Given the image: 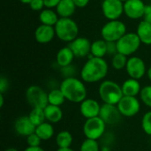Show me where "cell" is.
<instances>
[{"label":"cell","mask_w":151,"mask_h":151,"mask_svg":"<svg viewBox=\"0 0 151 151\" xmlns=\"http://www.w3.org/2000/svg\"><path fill=\"white\" fill-rule=\"evenodd\" d=\"M109 65L104 58H95L91 54L81 69V78L85 83H96L107 76Z\"/></svg>","instance_id":"obj_1"},{"label":"cell","mask_w":151,"mask_h":151,"mask_svg":"<svg viewBox=\"0 0 151 151\" xmlns=\"http://www.w3.org/2000/svg\"><path fill=\"white\" fill-rule=\"evenodd\" d=\"M65 99L73 104H81L88 95L85 82L76 77L65 78L59 86Z\"/></svg>","instance_id":"obj_2"},{"label":"cell","mask_w":151,"mask_h":151,"mask_svg":"<svg viewBox=\"0 0 151 151\" xmlns=\"http://www.w3.org/2000/svg\"><path fill=\"white\" fill-rule=\"evenodd\" d=\"M98 93L104 104L117 105L124 96L121 86L117 82L106 80L103 81L98 88Z\"/></svg>","instance_id":"obj_3"},{"label":"cell","mask_w":151,"mask_h":151,"mask_svg":"<svg viewBox=\"0 0 151 151\" xmlns=\"http://www.w3.org/2000/svg\"><path fill=\"white\" fill-rule=\"evenodd\" d=\"M54 27L56 36L62 42L70 43L78 37L79 27L72 18H59Z\"/></svg>","instance_id":"obj_4"},{"label":"cell","mask_w":151,"mask_h":151,"mask_svg":"<svg viewBox=\"0 0 151 151\" xmlns=\"http://www.w3.org/2000/svg\"><path fill=\"white\" fill-rule=\"evenodd\" d=\"M127 33L126 24L119 20H109L101 28V36L106 42H117Z\"/></svg>","instance_id":"obj_5"},{"label":"cell","mask_w":151,"mask_h":151,"mask_svg":"<svg viewBox=\"0 0 151 151\" xmlns=\"http://www.w3.org/2000/svg\"><path fill=\"white\" fill-rule=\"evenodd\" d=\"M142 42L136 33L127 32L118 42V52L127 57L134 55L141 47Z\"/></svg>","instance_id":"obj_6"},{"label":"cell","mask_w":151,"mask_h":151,"mask_svg":"<svg viewBox=\"0 0 151 151\" xmlns=\"http://www.w3.org/2000/svg\"><path fill=\"white\" fill-rule=\"evenodd\" d=\"M106 126L105 122L100 117L86 119L83 125V134L87 139L97 141L104 134Z\"/></svg>","instance_id":"obj_7"},{"label":"cell","mask_w":151,"mask_h":151,"mask_svg":"<svg viewBox=\"0 0 151 151\" xmlns=\"http://www.w3.org/2000/svg\"><path fill=\"white\" fill-rule=\"evenodd\" d=\"M26 99L27 102L33 108H42L44 109L48 104V93L45 92L42 88L37 85H32L26 90Z\"/></svg>","instance_id":"obj_8"},{"label":"cell","mask_w":151,"mask_h":151,"mask_svg":"<svg viewBox=\"0 0 151 151\" xmlns=\"http://www.w3.org/2000/svg\"><path fill=\"white\" fill-rule=\"evenodd\" d=\"M117 107L123 117L132 118L139 113L141 110V102L135 96H124L117 104Z\"/></svg>","instance_id":"obj_9"},{"label":"cell","mask_w":151,"mask_h":151,"mask_svg":"<svg viewBox=\"0 0 151 151\" xmlns=\"http://www.w3.org/2000/svg\"><path fill=\"white\" fill-rule=\"evenodd\" d=\"M102 12L108 20H116L124 14V3L120 0H104Z\"/></svg>","instance_id":"obj_10"},{"label":"cell","mask_w":151,"mask_h":151,"mask_svg":"<svg viewBox=\"0 0 151 151\" xmlns=\"http://www.w3.org/2000/svg\"><path fill=\"white\" fill-rule=\"evenodd\" d=\"M126 71L130 78L138 81L143 78L148 72L145 62L142 58L137 56H132L128 58Z\"/></svg>","instance_id":"obj_11"},{"label":"cell","mask_w":151,"mask_h":151,"mask_svg":"<svg viewBox=\"0 0 151 151\" xmlns=\"http://www.w3.org/2000/svg\"><path fill=\"white\" fill-rule=\"evenodd\" d=\"M146 4L142 0H127L124 3V14L130 19L144 17Z\"/></svg>","instance_id":"obj_12"},{"label":"cell","mask_w":151,"mask_h":151,"mask_svg":"<svg viewBox=\"0 0 151 151\" xmlns=\"http://www.w3.org/2000/svg\"><path fill=\"white\" fill-rule=\"evenodd\" d=\"M91 42L82 36H78L76 39H74L73 42L69 43V47L73 52L75 58H86L90 55L91 50Z\"/></svg>","instance_id":"obj_13"},{"label":"cell","mask_w":151,"mask_h":151,"mask_svg":"<svg viewBox=\"0 0 151 151\" xmlns=\"http://www.w3.org/2000/svg\"><path fill=\"white\" fill-rule=\"evenodd\" d=\"M121 116L122 115L120 114L117 105L104 104L101 106L99 117L105 122L106 125H116L120 120Z\"/></svg>","instance_id":"obj_14"},{"label":"cell","mask_w":151,"mask_h":151,"mask_svg":"<svg viewBox=\"0 0 151 151\" xmlns=\"http://www.w3.org/2000/svg\"><path fill=\"white\" fill-rule=\"evenodd\" d=\"M101 104L96 99L86 98L82 103L80 104V112L86 119L99 117L101 111Z\"/></svg>","instance_id":"obj_15"},{"label":"cell","mask_w":151,"mask_h":151,"mask_svg":"<svg viewBox=\"0 0 151 151\" xmlns=\"http://www.w3.org/2000/svg\"><path fill=\"white\" fill-rule=\"evenodd\" d=\"M36 127L32 123L28 116H21L16 119L14 123V130L15 132L24 137H27L28 135L32 134L35 132Z\"/></svg>","instance_id":"obj_16"},{"label":"cell","mask_w":151,"mask_h":151,"mask_svg":"<svg viewBox=\"0 0 151 151\" xmlns=\"http://www.w3.org/2000/svg\"><path fill=\"white\" fill-rule=\"evenodd\" d=\"M56 36L55 27L52 26H47L41 24L35 31V39L38 43L46 44L50 42Z\"/></svg>","instance_id":"obj_17"},{"label":"cell","mask_w":151,"mask_h":151,"mask_svg":"<svg viewBox=\"0 0 151 151\" xmlns=\"http://www.w3.org/2000/svg\"><path fill=\"white\" fill-rule=\"evenodd\" d=\"M121 88L124 96L137 97V96H140L142 88L138 80L129 78L123 82V84L121 85Z\"/></svg>","instance_id":"obj_18"},{"label":"cell","mask_w":151,"mask_h":151,"mask_svg":"<svg viewBox=\"0 0 151 151\" xmlns=\"http://www.w3.org/2000/svg\"><path fill=\"white\" fill-rule=\"evenodd\" d=\"M74 58L75 56L73 52L72 51V50L70 49V47L65 46V47L61 48L58 51L57 56H56V63L60 68L65 67V66L72 65Z\"/></svg>","instance_id":"obj_19"},{"label":"cell","mask_w":151,"mask_h":151,"mask_svg":"<svg viewBox=\"0 0 151 151\" xmlns=\"http://www.w3.org/2000/svg\"><path fill=\"white\" fill-rule=\"evenodd\" d=\"M135 33L142 44L151 45V23L144 19L140 21Z\"/></svg>","instance_id":"obj_20"},{"label":"cell","mask_w":151,"mask_h":151,"mask_svg":"<svg viewBox=\"0 0 151 151\" xmlns=\"http://www.w3.org/2000/svg\"><path fill=\"white\" fill-rule=\"evenodd\" d=\"M76 8L73 0H61L56 7V12L59 18H71L74 14Z\"/></svg>","instance_id":"obj_21"},{"label":"cell","mask_w":151,"mask_h":151,"mask_svg":"<svg viewBox=\"0 0 151 151\" xmlns=\"http://www.w3.org/2000/svg\"><path fill=\"white\" fill-rule=\"evenodd\" d=\"M44 113L46 121L51 124L58 123L63 119V111L60 108V106L48 104L44 108Z\"/></svg>","instance_id":"obj_22"},{"label":"cell","mask_w":151,"mask_h":151,"mask_svg":"<svg viewBox=\"0 0 151 151\" xmlns=\"http://www.w3.org/2000/svg\"><path fill=\"white\" fill-rule=\"evenodd\" d=\"M58 19H59V16L57 13V12L54 11L53 9L44 8L39 13V20L42 25L55 27Z\"/></svg>","instance_id":"obj_23"},{"label":"cell","mask_w":151,"mask_h":151,"mask_svg":"<svg viewBox=\"0 0 151 151\" xmlns=\"http://www.w3.org/2000/svg\"><path fill=\"white\" fill-rule=\"evenodd\" d=\"M90 54L95 58H104L107 55V42L104 39H97L92 42Z\"/></svg>","instance_id":"obj_24"},{"label":"cell","mask_w":151,"mask_h":151,"mask_svg":"<svg viewBox=\"0 0 151 151\" xmlns=\"http://www.w3.org/2000/svg\"><path fill=\"white\" fill-rule=\"evenodd\" d=\"M54 127L50 122H44L35 128V134L41 138L42 141L50 140L54 136Z\"/></svg>","instance_id":"obj_25"},{"label":"cell","mask_w":151,"mask_h":151,"mask_svg":"<svg viewBox=\"0 0 151 151\" xmlns=\"http://www.w3.org/2000/svg\"><path fill=\"white\" fill-rule=\"evenodd\" d=\"M73 141V134L69 131H66V130L59 132L56 137V143L58 149L71 148Z\"/></svg>","instance_id":"obj_26"},{"label":"cell","mask_w":151,"mask_h":151,"mask_svg":"<svg viewBox=\"0 0 151 151\" xmlns=\"http://www.w3.org/2000/svg\"><path fill=\"white\" fill-rule=\"evenodd\" d=\"M65 100L66 99H65V96H64V94H63V92L61 91L60 88L51 89L48 93L49 104L56 105V106H61L62 104H64Z\"/></svg>","instance_id":"obj_27"},{"label":"cell","mask_w":151,"mask_h":151,"mask_svg":"<svg viewBox=\"0 0 151 151\" xmlns=\"http://www.w3.org/2000/svg\"><path fill=\"white\" fill-rule=\"evenodd\" d=\"M28 117L35 127H38L39 125L46 122L44 109L42 108H33L29 112Z\"/></svg>","instance_id":"obj_28"},{"label":"cell","mask_w":151,"mask_h":151,"mask_svg":"<svg viewBox=\"0 0 151 151\" xmlns=\"http://www.w3.org/2000/svg\"><path fill=\"white\" fill-rule=\"evenodd\" d=\"M127 60L128 58L121 53H117L114 56H112L111 58V66L115 69V70H122V69H126L127 64Z\"/></svg>","instance_id":"obj_29"},{"label":"cell","mask_w":151,"mask_h":151,"mask_svg":"<svg viewBox=\"0 0 151 151\" xmlns=\"http://www.w3.org/2000/svg\"><path fill=\"white\" fill-rule=\"evenodd\" d=\"M80 151H100V146L97 141L86 138L81 144Z\"/></svg>","instance_id":"obj_30"},{"label":"cell","mask_w":151,"mask_h":151,"mask_svg":"<svg viewBox=\"0 0 151 151\" xmlns=\"http://www.w3.org/2000/svg\"><path fill=\"white\" fill-rule=\"evenodd\" d=\"M140 98L142 104L151 108V85H147L142 88Z\"/></svg>","instance_id":"obj_31"},{"label":"cell","mask_w":151,"mask_h":151,"mask_svg":"<svg viewBox=\"0 0 151 151\" xmlns=\"http://www.w3.org/2000/svg\"><path fill=\"white\" fill-rule=\"evenodd\" d=\"M142 127L144 133L151 136V111H147L142 119Z\"/></svg>","instance_id":"obj_32"},{"label":"cell","mask_w":151,"mask_h":151,"mask_svg":"<svg viewBox=\"0 0 151 151\" xmlns=\"http://www.w3.org/2000/svg\"><path fill=\"white\" fill-rule=\"evenodd\" d=\"M42 142V140L41 138L35 133H33L32 134L28 135L27 137V143L28 146H31V147H37V146H40Z\"/></svg>","instance_id":"obj_33"},{"label":"cell","mask_w":151,"mask_h":151,"mask_svg":"<svg viewBox=\"0 0 151 151\" xmlns=\"http://www.w3.org/2000/svg\"><path fill=\"white\" fill-rule=\"evenodd\" d=\"M28 5L31 8V10L35 12H41L45 8L43 0H32Z\"/></svg>","instance_id":"obj_34"},{"label":"cell","mask_w":151,"mask_h":151,"mask_svg":"<svg viewBox=\"0 0 151 151\" xmlns=\"http://www.w3.org/2000/svg\"><path fill=\"white\" fill-rule=\"evenodd\" d=\"M61 69V73L65 78H70V77H74L75 74V67L73 65H70L65 67H62Z\"/></svg>","instance_id":"obj_35"},{"label":"cell","mask_w":151,"mask_h":151,"mask_svg":"<svg viewBox=\"0 0 151 151\" xmlns=\"http://www.w3.org/2000/svg\"><path fill=\"white\" fill-rule=\"evenodd\" d=\"M10 87V83L8 79L2 75L0 77V94H4V92H6L9 89Z\"/></svg>","instance_id":"obj_36"},{"label":"cell","mask_w":151,"mask_h":151,"mask_svg":"<svg viewBox=\"0 0 151 151\" xmlns=\"http://www.w3.org/2000/svg\"><path fill=\"white\" fill-rule=\"evenodd\" d=\"M118 53L117 42H107V54L111 56H114Z\"/></svg>","instance_id":"obj_37"},{"label":"cell","mask_w":151,"mask_h":151,"mask_svg":"<svg viewBox=\"0 0 151 151\" xmlns=\"http://www.w3.org/2000/svg\"><path fill=\"white\" fill-rule=\"evenodd\" d=\"M43 1H44V4H45V8L53 9L58 6V4H59V2L61 0H43Z\"/></svg>","instance_id":"obj_38"},{"label":"cell","mask_w":151,"mask_h":151,"mask_svg":"<svg viewBox=\"0 0 151 151\" xmlns=\"http://www.w3.org/2000/svg\"><path fill=\"white\" fill-rule=\"evenodd\" d=\"M143 19L151 23V4H146V9H145Z\"/></svg>","instance_id":"obj_39"},{"label":"cell","mask_w":151,"mask_h":151,"mask_svg":"<svg viewBox=\"0 0 151 151\" xmlns=\"http://www.w3.org/2000/svg\"><path fill=\"white\" fill-rule=\"evenodd\" d=\"M73 1L77 8H84L89 4L90 0H73Z\"/></svg>","instance_id":"obj_40"},{"label":"cell","mask_w":151,"mask_h":151,"mask_svg":"<svg viewBox=\"0 0 151 151\" xmlns=\"http://www.w3.org/2000/svg\"><path fill=\"white\" fill-rule=\"evenodd\" d=\"M24 151H45L41 146H37V147H31V146H27Z\"/></svg>","instance_id":"obj_41"},{"label":"cell","mask_w":151,"mask_h":151,"mask_svg":"<svg viewBox=\"0 0 151 151\" xmlns=\"http://www.w3.org/2000/svg\"><path fill=\"white\" fill-rule=\"evenodd\" d=\"M4 103V94H0V107H1V108H3Z\"/></svg>","instance_id":"obj_42"},{"label":"cell","mask_w":151,"mask_h":151,"mask_svg":"<svg viewBox=\"0 0 151 151\" xmlns=\"http://www.w3.org/2000/svg\"><path fill=\"white\" fill-rule=\"evenodd\" d=\"M20 3H22V4H30V2L32 1V0H19Z\"/></svg>","instance_id":"obj_43"},{"label":"cell","mask_w":151,"mask_h":151,"mask_svg":"<svg viewBox=\"0 0 151 151\" xmlns=\"http://www.w3.org/2000/svg\"><path fill=\"white\" fill-rule=\"evenodd\" d=\"M147 75H148V78H149V80L150 81V82H151V66L149 68V69H148Z\"/></svg>","instance_id":"obj_44"},{"label":"cell","mask_w":151,"mask_h":151,"mask_svg":"<svg viewBox=\"0 0 151 151\" xmlns=\"http://www.w3.org/2000/svg\"><path fill=\"white\" fill-rule=\"evenodd\" d=\"M57 151H75L71 148H66V149H58Z\"/></svg>","instance_id":"obj_45"},{"label":"cell","mask_w":151,"mask_h":151,"mask_svg":"<svg viewBox=\"0 0 151 151\" xmlns=\"http://www.w3.org/2000/svg\"><path fill=\"white\" fill-rule=\"evenodd\" d=\"M4 151H19L17 149H15V148H8V149H6Z\"/></svg>","instance_id":"obj_46"},{"label":"cell","mask_w":151,"mask_h":151,"mask_svg":"<svg viewBox=\"0 0 151 151\" xmlns=\"http://www.w3.org/2000/svg\"><path fill=\"white\" fill-rule=\"evenodd\" d=\"M120 1H122L123 3H125V2H126V1H127V0H120Z\"/></svg>","instance_id":"obj_47"}]
</instances>
